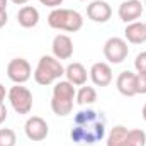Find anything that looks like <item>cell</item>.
Instances as JSON below:
<instances>
[{
	"label": "cell",
	"mask_w": 146,
	"mask_h": 146,
	"mask_svg": "<svg viewBox=\"0 0 146 146\" xmlns=\"http://www.w3.org/2000/svg\"><path fill=\"white\" fill-rule=\"evenodd\" d=\"M106 134V117L102 112L94 109L80 110L73 119V127L70 131V138L75 143L94 145L100 141Z\"/></svg>",
	"instance_id": "1"
},
{
	"label": "cell",
	"mask_w": 146,
	"mask_h": 146,
	"mask_svg": "<svg viewBox=\"0 0 146 146\" xmlns=\"http://www.w3.org/2000/svg\"><path fill=\"white\" fill-rule=\"evenodd\" d=\"M48 24L53 29L66 31V33H76L83 26V17L72 9H53L48 15Z\"/></svg>",
	"instance_id": "2"
},
{
	"label": "cell",
	"mask_w": 146,
	"mask_h": 146,
	"mask_svg": "<svg viewBox=\"0 0 146 146\" xmlns=\"http://www.w3.org/2000/svg\"><path fill=\"white\" fill-rule=\"evenodd\" d=\"M65 75V68L60 63V60H56L54 56L44 54L39 58L37 66L34 70V80L39 85H51L53 82L60 80Z\"/></svg>",
	"instance_id": "3"
},
{
	"label": "cell",
	"mask_w": 146,
	"mask_h": 146,
	"mask_svg": "<svg viewBox=\"0 0 146 146\" xmlns=\"http://www.w3.org/2000/svg\"><path fill=\"white\" fill-rule=\"evenodd\" d=\"M9 100L17 114H29L33 109V94L24 85H14L9 90Z\"/></svg>",
	"instance_id": "4"
},
{
	"label": "cell",
	"mask_w": 146,
	"mask_h": 146,
	"mask_svg": "<svg viewBox=\"0 0 146 146\" xmlns=\"http://www.w3.org/2000/svg\"><path fill=\"white\" fill-rule=\"evenodd\" d=\"M129 54V48L127 42L122 37H109L104 44V56L106 60L112 65H119L122 63Z\"/></svg>",
	"instance_id": "5"
},
{
	"label": "cell",
	"mask_w": 146,
	"mask_h": 146,
	"mask_svg": "<svg viewBox=\"0 0 146 146\" xmlns=\"http://www.w3.org/2000/svg\"><path fill=\"white\" fill-rule=\"evenodd\" d=\"M31 73H33V68H31L29 61L24 58H14L7 65V76L17 85L26 83L31 78Z\"/></svg>",
	"instance_id": "6"
},
{
	"label": "cell",
	"mask_w": 146,
	"mask_h": 146,
	"mask_svg": "<svg viewBox=\"0 0 146 146\" xmlns=\"http://www.w3.org/2000/svg\"><path fill=\"white\" fill-rule=\"evenodd\" d=\"M24 131H26V136L31 141H42V139H46V136L49 133V127H48V122L42 117L33 115V117L27 119V122L24 126Z\"/></svg>",
	"instance_id": "7"
},
{
	"label": "cell",
	"mask_w": 146,
	"mask_h": 146,
	"mask_svg": "<svg viewBox=\"0 0 146 146\" xmlns=\"http://www.w3.org/2000/svg\"><path fill=\"white\" fill-rule=\"evenodd\" d=\"M53 49V56L56 60H70L73 56V41L70 36L66 34H58L53 39L51 44Z\"/></svg>",
	"instance_id": "8"
},
{
	"label": "cell",
	"mask_w": 146,
	"mask_h": 146,
	"mask_svg": "<svg viewBox=\"0 0 146 146\" xmlns=\"http://www.w3.org/2000/svg\"><path fill=\"white\" fill-rule=\"evenodd\" d=\"M87 15L90 21L94 22H99V24H104L107 22L112 15V9L107 2L104 0H94L88 7H87Z\"/></svg>",
	"instance_id": "9"
},
{
	"label": "cell",
	"mask_w": 146,
	"mask_h": 146,
	"mask_svg": "<svg viewBox=\"0 0 146 146\" xmlns=\"http://www.w3.org/2000/svg\"><path fill=\"white\" fill-rule=\"evenodd\" d=\"M143 14V3L139 0H126L119 5V17L122 22H136Z\"/></svg>",
	"instance_id": "10"
},
{
	"label": "cell",
	"mask_w": 146,
	"mask_h": 146,
	"mask_svg": "<svg viewBox=\"0 0 146 146\" xmlns=\"http://www.w3.org/2000/svg\"><path fill=\"white\" fill-rule=\"evenodd\" d=\"M115 87H117L119 94L124 95V97H134V95H138L136 75L131 73V72L119 73V76H117V80H115Z\"/></svg>",
	"instance_id": "11"
},
{
	"label": "cell",
	"mask_w": 146,
	"mask_h": 146,
	"mask_svg": "<svg viewBox=\"0 0 146 146\" xmlns=\"http://www.w3.org/2000/svg\"><path fill=\"white\" fill-rule=\"evenodd\" d=\"M90 78L97 87H107L112 82V68L107 63H95L90 68Z\"/></svg>",
	"instance_id": "12"
},
{
	"label": "cell",
	"mask_w": 146,
	"mask_h": 146,
	"mask_svg": "<svg viewBox=\"0 0 146 146\" xmlns=\"http://www.w3.org/2000/svg\"><path fill=\"white\" fill-rule=\"evenodd\" d=\"M17 22L22 27H26V29L36 27L37 22H39V12H37V9L33 7V5H24L22 9H19V12H17Z\"/></svg>",
	"instance_id": "13"
},
{
	"label": "cell",
	"mask_w": 146,
	"mask_h": 146,
	"mask_svg": "<svg viewBox=\"0 0 146 146\" xmlns=\"http://www.w3.org/2000/svg\"><path fill=\"white\" fill-rule=\"evenodd\" d=\"M65 75H66V80L73 85H85L87 76H88V73L82 63H70L65 68Z\"/></svg>",
	"instance_id": "14"
},
{
	"label": "cell",
	"mask_w": 146,
	"mask_h": 146,
	"mask_svg": "<svg viewBox=\"0 0 146 146\" xmlns=\"http://www.w3.org/2000/svg\"><path fill=\"white\" fill-rule=\"evenodd\" d=\"M124 36L133 44H141L146 41V26L141 22H129L124 29Z\"/></svg>",
	"instance_id": "15"
},
{
	"label": "cell",
	"mask_w": 146,
	"mask_h": 146,
	"mask_svg": "<svg viewBox=\"0 0 146 146\" xmlns=\"http://www.w3.org/2000/svg\"><path fill=\"white\" fill-rule=\"evenodd\" d=\"M107 146H133L127 139V127L124 126L112 127L109 138H107Z\"/></svg>",
	"instance_id": "16"
},
{
	"label": "cell",
	"mask_w": 146,
	"mask_h": 146,
	"mask_svg": "<svg viewBox=\"0 0 146 146\" xmlns=\"http://www.w3.org/2000/svg\"><path fill=\"white\" fill-rule=\"evenodd\" d=\"M53 97H61V99H70L73 100L76 97V90L73 87V83H70L68 80H60L54 87H53Z\"/></svg>",
	"instance_id": "17"
},
{
	"label": "cell",
	"mask_w": 146,
	"mask_h": 146,
	"mask_svg": "<svg viewBox=\"0 0 146 146\" xmlns=\"http://www.w3.org/2000/svg\"><path fill=\"white\" fill-rule=\"evenodd\" d=\"M51 109H53V112L56 115L65 117V115L72 114L73 100H70V99H61V97H53L51 99Z\"/></svg>",
	"instance_id": "18"
},
{
	"label": "cell",
	"mask_w": 146,
	"mask_h": 146,
	"mask_svg": "<svg viewBox=\"0 0 146 146\" xmlns=\"http://www.w3.org/2000/svg\"><path fill=\"white\" fill-rule=\"evenodd\" d=\"M95 100H97V92H95L94 87L85 85V87H82V88L76 92V102H78L80 106H90V104H94Z\"/></svg>",
	"instance_id": "19"
},
{
	"label": "cell",
	"mask_w": 146,
	"mask_h": 146,
	"mask_svg": "<svg viewBox=\"0 0 146 146\" xmlns=\"http://www.w3.org/2000/svg\"><path fill=\"white\" fill-rule=\"evenodd\" d=\"M127 139L133 146H145L146 145V133L141 129H131L127 131Z\"/></svg>",
	"instance_id": "20"
},
{
	"label": "cell",
	"mask_w": 146,
	"mask_h": 146,
	"mask_svg": "<svg viewBox=\"0 0 146 146\" xmlns=\"http://www.w3.org/2000/svg\"><path fill=\"white\" fill-rule=\"evenodd\" d=\"M15 143H17L15 133L9 127H2L0 129V146H15Z\"/></svg>",
	"instance_id": "21"
},
{
	"label": "cell",
	"mask_w": 146,
	"mask_h": 146,
	"mask_svg": "<svg viewBox=\"0 0 146 146\" xmlns=\"http://www.w3.org/2000/svg\"><path fill=\"white\" fill-rule=\"evenodd\" d=\"M136 88H138V94L141 95L146 94V72L136 75Z\"/></svg>",
	"instance_id": "22"
},
{
	"label": "cell",
	"mask_w": 146,
	"mask_h": 146,
	"mask_svg": "<svg viewBox=\"0 0 146 146\" xmlns=\"http://www.w3.org/2000/svg\"><path fill=\"white\" fill-rule=\"evenodd\" d=\"M134 68L138 70V73H143L146 72V51L139 53L134 60Z\"/></svg>",
	"instance_id": "23"
},
{
	"label": "cell",
	"mask_w": 146,
	"mask_h": 146,
	"mask_svg": "<svg viewBox=\"0 0 146 146\" xmlns=\"http://www.w3.org/2000/svg\"><path fill=\"white\" fill-rule=\"evenodd\" d=\"M42 5H46V7H51V9H58L60 5H61V2L63 0H39Z\"/></svg>",
	"instance_id": "24"
},
{
	"label": "cell",
	"mask_w": 146,
	"mask_h": 146,
	"mask_svg": "<svg viewBox=\"0 0 146 146\" xmlns=\"http://www.w3.org/2000/svg\"><path fill=\"white\" fill-rule=\"evenodd\" d=\"M9 17H7V10H0V27H3L7 24Z\"/></svg>",
	"instance_id": "25"
},
{
	"label": "cell",
	"mask_w": 146,
	"mask_h": 146,
	"mask_svg": "<svg viewBox=\"0 0 146 146\" xmlns=\"http://www.w3.org/2000/svg\"><path fill=\"white\" fill-rule=\"evenodd\" d=\"M7 119V107L3 104H0V124Z\"/></svg>",
	"instance_id": "26"
},
{
	"label": "cell",
	"mask_w": 146,
	"mask_h": 146,
	"mask_svg": "<svg viewBox=\"0 0 146 146\" xmlns=\"http://www.w3.org/2000/svg\"><path fill=\"white\" fill-rule=\"evenodd\" d=\"M3 100H5V87L0 83V104H3Z\"/></svg>",
	"instance_id": "27"
},
{
	"label": "cell",
	"mask_w": 146,
	"mask_h": 146,
	"mask_svg": "<svg viewBox=\"0 0 146 146\" xmlns=\"http://www.w3.org/2000/svg\"><path fill=\"white\" fill-rule=\"evenodd\" d=\"M12 3H15V5H24V3H27L29 0H10Z\"/></svg>",
	"instance_id": "28"
},
{
	"label": "cell",
	"mask_w": 146,
	"mask_h": 146,
	"mask_svg": "<svg viewBox=\"0 0 146 146\" xmlns=\"http://www.w3.org/2000/svg\"><path fill=\"white\" fill-rule=\"evenodd\" d=\"M7 7V0H0V10H5Z\"/></svg>",
	"instance_id": "29"
},
{
	"label": "cell",
	"mask_w": 146,
	"mask_h": 146,
	"mask_svg": "<svg viewBox=\"0 0 146 146\" xmlns=\"http://www.w3.org/2000/svg\"><path fill=\"white\" fill-rule=\"evenodd\" d=\"M141 115H143V119L146 121V104L143 106V110H141Z\"/></svg>",
	"instance_id": "30"
},
{
	"label": "cell",
	"mask_w": 146,
	"mask_h": 146,
	"mask_svg": "<svg viewBox=\"0 0 146 146\" xmlns=\"http://www.w3.org/2000/svg\"><path fill=\"white\" fill-rule=\"evenodd\" d=\"M145 5H146V0H145Z\"/></svg>",
	"instance_id": "31"
},
{
	"label": "cell",
	"mask_w": 146,
	"mask_h": 146,
	"mask_svg": "<svg viewBox=\"0 0 146 146\" xmlns=\"http://www.w3.org/2000/svg\"><path fill=\"white\" fill-rule=\"evenodd\" d=\"M145 26H146V24H145Z\"/></svg>",
	"instance_id": "32"
}]
</instances>
